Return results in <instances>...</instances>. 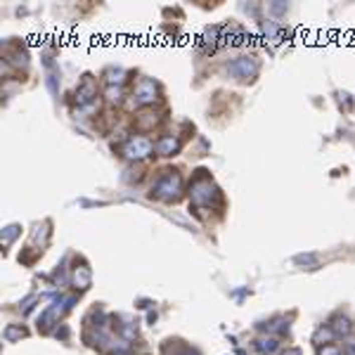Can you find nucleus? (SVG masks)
Listing matches in <instances>:
<instances>
[{
  "instance_id": "obj_1",
  "label": "nucleus",
  "mask_w": 355,
  "mask_h": 355,
  "mask_svg": "<svg viewBox=\"0 0 355 355\" xmlns=\"http://www.w3.org/2000/svg\"><path fill=\"white\" fill-rule=\"evenodd\" d=\"M331 339H334V331L331 329H320L315 334V343H320V346H322V341H331Z\"/></svg>"
},
{
  "instance_id": "obj_2",
  "label": "nucleus",
  "mask_w": 355,
  "mask_h": 355,
  "mask_svg": "<svg viewBox=\"0 0 355 355\" xmlns=\"http://www.w3.org/2000/svg\"><path fill=\"white\" fill-rule=\"evenodd\" d=\"M334 331H339V334H348V331H350V324H348V320L339 317V320L334 322Z\"/></svg>"
},
{
  "instance_id": "obj_3",
  "label": "nucleus",
  "mask_w": 355,
  "mask_h": 355,
  "mask_svg": "<svg viewBox=\"0 0 355 355\" xmlns=\"http://www.w3.org/2000/svg\"><path fill=\"white\" fill-rule=\"evenodd\" d=\"M320 355H339V348L329 346V348H324V350H320Z\"/></svg>"
}]
</instances>
